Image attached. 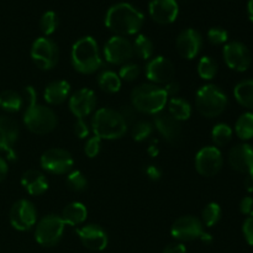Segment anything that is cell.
I'll return each instance as SVG.
<instances>
[{"label":"cell","instance_id":"ac0fdd59","mask_svg":"<svg viewBox=\"0 0 253 253\" xmlns=\"http://www.w3.org/2000/svg\"><path fill=\"white\" fill-rule=\"evenodd\" d=\"M203 36L194 29H185L178 35L175 47L179 56L184 59H194L203 48Z\"/></svg>","mask_w":253,"mask_h":253},{"label":"cell","instance_id":"f5cc1de1","mask_svg":"<svg viewBox=\"0 0 253 253\" xmlns=\"http://www.w3.org/2000/svg\"><path fill=\"white\" fill-rule=\"evenodd\" d=\"M247 12H249L250 20L253 22V0H249V4H247Z\"/></svg>","mask_w":253,"mask_h":253},{"label":"cell","instance_id":"9a60e30c","mask_svg":"<svg viewBox=\"0 0 253 253\" xmlns=\"http://www.w3.org/2000/svg\"><path fill=\"white\" fill-rule=\"evenodd\" d=\"M145 74L150 83L156 84V85H161V84L165 85L168 82L174 79L175 67L172 61L166 57H152L146 64Z\"/></svg>","mask_w":253,"mask_h":253},{"label":"cell","instance_id":"b9f144b4","mask_svg":"<svg viewBox=\"0 0 253 253\" xmlns=\"http://www.w3.org/2000/svg\"><path fill=\"white\" fill-rule=\"evenodd\" d=\"M73 131L74 135L78 138H86L89 137V133H90V126L84 119H77L73 125Z\"/></svg>","mask_w":253,"mask_h":253},{"label":"cell","instance_id":"7dc6e473","mask_svg":"<svg viewBox=\"0 0 253 253\" xmlns=\"http://www.w3.org/2000/svg\"><path fill=\"white\" fill-rule=\"evenodd\" d=\"M163 89H165V91L167 93L168 98H174V96H177L178 93L180 91V84L178 83L177 81L173 79V81L168 82L167 84H165Z\"/></svg>","mask_w":253,"mask_h":253},{"label":"cell","instance_id":"277c9868","mask_svg":"<svg viewBox=\"0 0 253 253\" xmlns=\"http://www.w3.org/2000/svg\"><path fill=\"white\" fill-rule=\"evenodd\" d=\"M91 131L101 140H118L127 132V124L119 110L101 108L94 113L90 123Z\"/></svg>","mask_w":253,"mask_h":253},{"label":"cell","instance_id":"ee69618b","mask_svg":"<svg viewBox=\"0 0 253 253\" xmlns=\"http://www.w3.org/2000/svg\"><path fill=\"white\" fill-rule=\"evenodd\" d=\"M240 211L247 217L253 216V198L252 197H245L242 198L240 202Z\"/></svg>","mask_w":253,"mask_h":253},{"label":"cell","instance_id":"d6a6232c","mask_svg":"<svg viewBox=\"0 0 253 253\" xmlns=\"http://www.w3.org/2000/svg\"><path fill=\"white\" fill-rule=\"evenodd\" d=\"M232 128L230 127V125L224 123H220L217 125H215L211 130V140L215 143V146L217 147H222V146H226L227 143L231 141L232 138Z\"/></svg>","mask_w":253,"mask_h":253},{"label":"cell","instance_id":"44dd1931","mask_svg":"<svg viewBox=\"0 0 253 253\" xmlns=\"http://www.w3.org/2000/svg\"><path fill=\"white\" fill-rule=\"evenodd\" d=\"M148 11L155 22L160 25H169L177 20L179 6L177 0H151Z\"/></svg>","mask_w":253,"mask_h":253},{"label":"cell","instance_id":"4316f807","mask_svg":"<svg viewBox=\"0 0 253 253\" xmlns=\"http://www.w3.org/2000/svg\"><path fill=\"white\" fill-rule=\"evenodd\" d=\"M168 106V113L178 120L179 123L182 121H187L188 119L192 116V105L189 104V101L185 100V99L179 98V96H174V98H170L167 103Z\"/></svg>","mask_w":253,"mask_h":253},{"label":"cell","instance_id":"d6986e66","mask_svg":"<svg viewBox=\"0 0 253 253\" xmlns=\"http://www.w3.org/2000/svg\"><path fill=\"white\" fill-rule=\"evenodd\" d=\"M79 240L84 247L90 251H103L109 244V237L105 230L95 224L84 225L76 230Z\"/></svg>","mask_w":253,"mask_h":253},{"label":"cell","instance_id":"ab89813d","mask_svg":"<svg viewBox=\"0 0 253 253\" xmlns=\"http://www.w3.org/2000/svg\"><path fill=\"white\" fill-rule=\"evenodd\" d=\"M101 150V138H99L98 136H91L86 140L85 145H84V153L86 155V157L89 158H95L96 156L100 153Z\"/></svg>","mask_w":253,"mask_h":253},{"label":"cell","instance_id":"8992f818","mask_svg":"<svg viewBox=\"0 0 253 253\" xmlns=\"http://www.w3.org/2000/svg\"><path fill=\"white\" fill-rule=\"evenodd\" d=\"M24 124L35 135H47L57 127L58 118L51 108L36 103L25 108Z\"/></svg>","mask_w":253,"mask_h":253},{"label":"cell","instance_id":"7a4b0ae2","mask_svg":"<svg viewBox=\"0 0 253 253\" xmlns=\"http://www.w3.org/2000/svg\"><path fill=\"white\" fill-rule=\"evenodd\" d=\"M71 62L73 68L82 74H93L103 67L101 54L96 40L84 36L74 42L71 51Z\"/></svg>","mask_w":253,"mask_h":253},{"label":"cell","instance_id":"9c48e42d","mask_svg":"<svg viewBox=\"0 0 253 253\" xmlns=\"http://www.w3.org/2000/svg\"><path fill=\"white\" fill-rule=\"evenodd\" d=\"M31 58L42 71L53 68L59 59V48L53 40L48 37H39L31 46Z\"/></svg>","mask_w":253,"mask_h":253},{"label":"cell","instance_id":"1f68e13d","mask_svg":"<svg viewBox=\"0 0 253 253\" xmlns=\"http://www.w3.org/2000/svg\"><path fill=\"white\" fill-rule=\"evenodd\" d=\"M198 74L204 81H211L216 77L219 67H217L216 61L209 56H204L199 59L197 67Z\"/></svg>","mask_w":253,"mask_h":253},{"label":"cell","instance_id":"e0dca14e","mask_svg":"<svg viewBox=\"0 0 253 253\" xmlns=\"http://www.w3.org/2000/svg\"><path fill=\"white\" fill-rule=\"evenodd\" d=\"M153 126L156 127L157 132L167 142L172 143V145H177L182 140V124L175 120L168 111L163 110L161 113L156 114L155 119H153Z\"/></svg>","mask_w":253,"mask_h":253},{"label":"cell","instance_id":"484cf974","mask_svg":"<svg viewBox=\"0 0 253 253\" xmlns=\"http://www.w3.org/2000/svg\"><path fill=\"white\" fill-rule=\"evenodd\" d=\"M234 95L240 105L253 110V79H245L237 83L234 88Z\"/></svg>","mask_w":253,"mask_h":253},{"label":"cell","instance_id":"6da1fadb","mask_svg":"<svg viewBox=\"0 0 253 253\" xmlns=\"http://www.w3.org/2000/svg\"><path fill=\"white\" fill-rule=\"evenodd\" d=\"M145 16L128 2H118L109 7L105 15V26L116 36H131L142 29Z\"/></svg>","mask_w":253,"mask_h":253},{"label":"cell","instance_id":"e575fe53","mask_svg":"<svg viewBox=\"0 0 253 253\" xmlns=\"http://www.w3.org/2000/svg\"><path fill=\"white\" fill-rule=\"evenodd\" d=\"M155 126L147 120H137L132 126H131V135L132 138L137 142H143L148 140L153 133Z\"/></svg>","mask_w":253,"mask_h":253},{"label":"cell","instance_id":"bcb514c9","mask_svg":"<svg viewBox=\"0 0 253 253\" xmlns=\"http://www.w3.org/2000/svg\"><path fill=\"white\" fill-rule=\"evenodd\" d=\"M145 174L147 175V178L153 182H157L162 177V172H161L160 168L155 165H148L145 167Z\"/></svg>","mask_w":253,"mask_h":253},{"label":"cell","instance_id":"cb8c5ba5","mask_svg":"<svg viewBox=\"0 0 253 253\" xmlns=\"http://www.w3.org/2000/svg\"><path fill=\"white\" fill-rule=\"evenodd\" d=\"M69 94L71 84L67 81L59 79L47 84L43 91V99L49 105H61L69 98Z\"/></svg>","mask_w":253,"mask_h":253},{"label":"cell","instance_id":"30bf717a","mask_svg":"<svg viewBox=\"0 0 253 253\" xmlns=\"http://www.w3.org/2000/svg\"><path fill=\"white\" fill-rule=\"evenodd\" d=\"M103 57L108 63L124 66L133 57L132 42L124 36H113L108 40L103 49Z\"/></svg>","mask_w":253,"mask_h":253},{"label":"cell","instance_id":"8fae6325","mask_svg":"<svg viewBox=\"0 0 253 253\" xmlns=\"http://www.w3.org/2000/svg\"><path fill=\"white\" fill-rule=\"evenodd\" d=\"M9 220L11 226L17 231H29L37 222V210L32 202L20 199L10 209Z\"/></svg>","mask_w":253,"mask_h":253},{"label":"cell","instance_id":"74e56055","mask_svg":"<svg viewBox=\"0 0 253 253\" xmlns=\"http://www.w3.org/2000/svg\"><path fill=\"white\" fill-rule=\"evenodd\" d=\"M141 74V67L136 63H128L121 66L120 71H119V77L121 81L125 82H133L140 77Z\"/></svg>","mask_w":253,"mask_h":253},{"label":"cell","instance_id":"f546056e","mask_svg":"<svg viewBox=\"0 0 253 253\" xmlns=\"http://www.w3.org/2000/svg\"><path fill=\"white\" fill-rule=\"evenodd\" d=\"M133 47V54L141 59L145 61H150L155 53V44H153L152 40L147 37L146 35H137L132 43Z\"/></svg>","mask_w":253,"mask_h":253},{"label":"cell","instance_id":"5b68a950","mask_svg":"<svg viewBox=\"0 0 253 253\" xmlns=\"http://www.w3.org/2000/svg\"><path fill=\"white\" fill-rule=\"evenodd\" d=\"M226 94L215 84H205L195 94V108L200 115L211 119L220 116L227 108Z\"/></svg>","mask_w":253,"mask_h":253},{"label":"cell","instance_id":"816d5d0a","mask_svg":"<svg viewBox=\"0 0 253 253\" xmlns=\"http://www.w3.org/2000/svg\"><path fill=\"white\" fill-rule=\"evenodd\" d=\"M245 189L249 193H253V174H247L244 180Z\"/></svg>","mask_w":253,"mask_h":253},{"label":"cell","instance_id":"ba28073f","mask_svg":"<svg viewBox=\"0 0 253 253\" xmlns=\"http://www.w3.org/2000/svg\"><path fill=\"white\" fill-rule=\"evenodd\" d=\"M42 169L51 174H68L74 166L73 156L69 151L59 147L48 148L40 158Z\"/></svg>","mask_w":253,"mask_h":253},{"label":"cell","instance_id":"83f0119b","mask_svg":"<svg viewBox=\"0 0 253 253\" xmlns=\"http://www.w3.org/2000/svg\"><path fill=\"white\" fill-rule=\"evenodd\" d=\"M24 105L25 101L22 94L11 90V89L0 93V108L2 110L7 111V113H17L21 110Z\"/></svg>","mask_w":253,"mask_h":253},{"label":"cell","instance_id":"8d00e7d4","mask_svg":"<svg viewBox=\"0 0 253 253\" xmlns=\"http://www.w3.org/2000/svg\"><path fill=\"white\" fill-rule=\"evenodd\" d=\"M58 27V16L54 11H46L40 19V30L44 37L53 34Z\"/></svg>","mask_w":253,"mask_h":253},{"label":"cell","instance_id":"f907efd6","mask_svg":"<svg viewBox=\"0 0 253 253\" xmlns=\"http://www.w3.org/2000/svg\"><path fill=\"white\" fill-rule=\"evenodd\" d=\"M147 153L151 156V157H157L158 153H160V147H158L157 141H153V142L148 146Z\"/></svg>","mask_w":253,"mask_h":253},{"label":"cell","instance_id":"d590c367","mask_svg":"<svg viewBox=\"0 0 253 253\" xmlns=\"http://www.w3.org/2000/svg\"><path fill=\"white\" fill-rule=\"evenodd\" d=\"M66 184L73 192H84L88 188V179L81 170H71L67 174Z\"/></svg>","mask_w":253,"mask_h":253},{"label":"cell","instance_id":"836d02e7","mask_svg":"<svg viewBox=\"0 0 253 253\" xmlns=\"http://www.w3.org/2000/svg\"><path fill=\"white\" fill-rule=\"evenodd\" d=\"M222 215L221 207L217 203H209L202 211V222L204 226L212 227L220 221Z\"/></svg>","mask_w":253,"mask_h":253},{"label":"cell","instance_id":"60d3db41","mask_svg":"<svg viewBox=\"0 0 253 253\" xmlns=\"http://www.w3.org/2000/svg\"><path fill=\"white\" fill-rule=\"evenodd\" d=\"M119 113H120V115L123 116V119L125 120V123L127 124V126H132L133 124L138 120L137 119L138 111L136 110L132 105H123L120 110H119Z\"/></svg>","mask_w":253,"mask_h":253},{"label":"cell","instance_id":"7bdbcfd3","mask_svg":"<svg viewBox=\"0 0 253 253\" xmlns=\"http://www.w3.org/2000/svg\"><path fill=\"white\" fill-rule=\"evenodd\" d=\"M242 232H244L247 244L253 246V216L247 217L245 220L244 225H242Z\"/></svg>","mask_w":253,"mask_h":253},{"label":"cell","instance_id":"f6af8a7d","mask_svg":"<svg viewBox=\"0 0 253 253\" xmlns=\"http://www.w3.org/2000/svg\"><path fill=\"white\" fill-rule=\"evenodd\" d=\"M22 98H24L25 105H32V104L37 103V91L34 86L29 85L25 88L24 93H22Z\"/></svg>","mask_w":253,"mask_h":253},{"label":"cell","instance_id":"603a6c76","mask_svg":"<svg viewBox=\"0 0 253 253\" xmlns=\"http://www.w3.org/2000/svg\"><path fill=\"white\" fill-rule=\"evenodd\" d=\"M21 185L30 195L35 197L44 194L48 190V180L43 173L37 169H29L24 172L21 177Z\"/></svg>","mask_w":253,"mask_h":253},{"label":"cell","instance_id":"f35d334b","mask_svg":"<svg viewBox=\"0 0 253 253\" xmlns=\"http://www.w3.org/2000/svg\"><path fill=\"white\" fill-rule=\"evenodd\" d=\"M208 41L214 46H220V44L226 43L229 40V32L222 27H211L207 34Z\"/></svg>","mask_w":253,"mask_h":253},{"label":"cell","instance_id":"2e32d148","mask_svg":"<svg viewBox=\"0 0 253 253\" xmlns=\"http://www.w3.org/2000/svg\"><path fill=\"white\" fill-rule=\"evenodd\" d=\"M19 124L9 116H0V151L6 153V160L16 161L17 155L14 150L16 141L19 140Z\"/></svg>","mask_w":253,"mask_h":253},{"label":"cell","instance_id":"7402d4cb","mask_svg":"<svg viewBox=\"0 0 253 253\" xmlns=\"http://www.w3.org/2000/svg\"><path fill=\"white\" fill-rule=\"evenodd\" d=\"M229 163L232 169L242 174H253V146L241 143L229 152Z\"/></svg>","mask_w":253,"mask_h":253},{"label":"cell","instance_id":"5bb4252c","mask_svg":"<svg viewBox=\"0 0 253 253\" xmlns=\"http://www.w3.org/2000/svg\"><path fill=\"white\" fill-rule=\"evenodd\" d=\"M222 56L226 66L235 72H246L251 66V52L242 42L232 41L225 44Z\"/></svg>","mask_w":253,"mask_h":253},{"label":"cell","instance_id":"ffe728a7","mask_svg":"<svg viewBox=\"0 0 253 253\" xmlns=\"http://www.w3.org/2000/svg\"><path fill=\"white\" fill-rule=\"evenodd\" d=\"M68 106L77 119H84L90 115L96 108V95L91 89L82 88L69 98Z\"/></svg>","mask_w":253,"mask_h":253},{"label":"cell","instance_id":"52a82bcc","mask_svg":"<svg viewBox=\"0 0 253 253\" xmlns=\"http://www.w3.org/2000/svg\"><path fill=\"white\" fill-rule=\"evenodd\" d=\"M66 224L61 216L49 214L42 217L35 229V240L44 247H52L61 241Z\"/></svg>","mask_w":253,"mask_h":253},{"label":"cell","instance_id":"f1b7e54d","mask_svg":"<svg viewBox=\"0 0 253 253\" xmlns=\"http://www.w3.org/2000/svg\"><path fill=\"white\" fill-rule=\"evenodd\" d=\"M96 82H98L99 88L105 93L115 94L121 89V79L119 74L113 71H109V69L99 73Z\"/></svg>","mask_w":253,"mask_h":253},{"label":"cell","instance_id":"681fc988","mask_svg":"<svg viewBox=\"0 0 253 253\" xmlns=\"http://www.w3.org/2000/svg\"><path fill=\"white\" fill-rule=\"evenodd\" d=\"M7 173H9V166H7V161L4 157L0 156V182L6 178Z\"/></svg>","mask_w":253,"mask_h":253},{"label":"cell","instance_id":"3957f363","mask_svg":"<svg viewBox=\"0 0 253 253\" xmlns=\"http://www.w3.org/2000/svg\"><path fill=\"white\" fill-rule=\"evenodd\" d=\"M168 98L165 89L152 83H143L136 86L131 93V105L142 114L156 115L165 110Z\"/></svg>","mask_w":253,"mask_h":253},{"label":"cell","instance_id":"d4e9b609","mask_svg":"<svg viewBox=\"0 0 253 253\" xmlns=\"http://www.w3.org/2000/svg\"><path fill=\"white\" fill-rule=\"evenodd\" d=\"M61 217L64 224L68 226H78V225L83 224L88 217V209L83 203H69L62 210Z\"/></svg>","mask_w":253,"mask_h":253},{"label":"cell","instance_id":"4fadbf2b","mask_svg":"<svg viewBox=\"0 0 253 253\" xmlns=\"http://www.w3.org/2000/svg\"><path fill=\"white\" fill-rule=\"evenodd\" d=\"M205 230L202 220L192 216V215L179 217L173 222L172 227H170V235L173 236V239L180 242L200 240Z\"/></svg>","mask_w":253,"mask_h":253},{"label":"cell","instance_id":"7c38bea8","mask_svg":"<svg viewBox=\"0 0 253 253\" xmlns=\"http://www.w3.org/2000/svg\"><path fill=\"white\" fill-rule=\"evenodd\" d=\"M224 165L221 151L215 146H207L195 155V169L203 177H215Z\"/></svg>","mask_w":253,"mask_h":253},{"label":"cell","instance_id":"c3c4849f","mask_svg":"<svg viewBox=\"0 0 253 253\" xmlns=\"http://www.w3.org/2000/svg\"><path fill=\"white\" fill-rule=\"evenodd\" d=\"M162 253H187V247L182 242H172L165 247Z\"/></svg>","mask_w":253,"mask_h":253},{"label":"cell","instance_id":"4dcf8cb0","mask_svg":"<svg viewBox=\"0 0 253 253\" xmlns=\"http://www.w3.org/2000/svg\"><path fill=\"white\" fill-rule=\"evenodd\" d=\"M235 132L244 141L253 138V113H245L237 119Z\"/></svg>","mask_w":253,"mask_h":253}]
</instances>
